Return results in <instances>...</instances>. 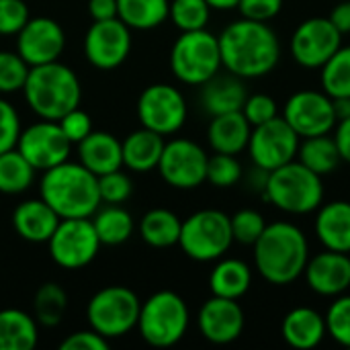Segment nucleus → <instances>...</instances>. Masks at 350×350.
I'll use <instances>...</instances> for the list:
<instances>
[{
    "instance_id": "nucleus-38",
    "label": "nucleus",
    "mask_w": 350,
    "mask_h": 350,
    "mask_svg": "<svg viewBox=\"0 0 350 350\" xmlns=\"http://www.w3.org/2000/svg\"><path fill=\"white\" fill-rule=\"evenodd\" d=\"M242 178V164L234 154L215 152L207 160V180L217 189L234 187Z\"/></svg>"
},
{
    "instance_id": "nucleus-40",
    "label": "nucleus",
    "mask_w": 350,
    "mask_h": 350,
    "mask_svg": "<svg viewBox=\"0 0 350 350\" xmlns=\"http://www.w3.org/2000/svg\"><path fill=\"white\" fill-rule=\"evenodd\" d=\"M230 224L234 242H240L244 246H254V242L262 236L267 228L265 217L254 209H240L230 217Z\"/></svg>"
},
{
    "instance_id": "nucleus-53",
    "label": "nucleus",
    "mask_w": 350,
    "mask_h": 350,
    "mask_svg": "<svg viewBox=\"0 0 350 350\" xmlns=\"http://www.w3.org/2000/svg\"><path fill=\"white\" fill-rule=\"evenodd\" d=\"M240 0H207V4L215 10H232L238 6Z\"/></svg>"
},
{
    "instance_id": "nucleus-32",
    "label": "nucleus",
    "mask_w": 350,
    "mask_h": 350,
    "mask_svg": "<svg viewBox=\"0 0 350 350\" xmlns=\"http://www.w3.org/2000/svg\"><path fill=\"white\" fill-rule=\"evenodd\" d=\"M168 0H117V18L129 29L150 31L168 18Z\"/></svg>"
},
{
    "instance_id": "nucleus-25",
    "label": "nucleus",
    "mask_w": 350,
    "mask_h": 350,
    "mask_svg": "<svg viewBox=\"0 0 350 350\" xmlns=\"http://www.w3.org/2000/svg\"><path fill=\"white\" fill-rule=\"evenodd\" d=\"M316 236L326 250L350 254V203L332 201L318 207Z\"/></svg>"
},
{
    "instance_id": "nucleus-44",
    "label": "nucleus",
    "mask_w": 350,
    "mask_h": 350,
    "mask_svg": "<svg viewBox=\"0 0 350 350\" xmlns=\"http://www.w3.org/2000/svg\"><path fill=\"white\" fill-rule=\"evenodd\" d=\"M29 18L23 0H0V35H16Z\"/></svg>"
},
{
    "instance_id": "nucleus-47",
    "label": "nucleus",
    "mask_w": 350,
    "mask_h": 350,
    "mask_svg": "<svg viewBox=\"0 0 350 350\" xmlns=\"http://www.w3.org/2000/svg\"><path fill=\"white\" fill-rule=\"evenodd\" d=\"M236 8H240L244 18L269 23L281 12L283 0H240Z\"/></svg>"
},
{
    "instance_id": "nucleus-34",
    "label": "nucleus",
    "mask_w": 350,
    "mask_h": 350,
    "mask_svg": "<svg viewBox=\"0 0 350 350\" xmlns=\"http://www.w3.org/2000/svg\"><path fill=\"white\" fill-rule=\"evenodd\" d=\"M33 178H35V168L16 148L0 154V193L4 195L25 193L33 185Z\"/></svg>"
},
{
    "instance_id": "nucleus-46",
    "label": "nucleus",
    "mask_w": 350,
    "mask_h": 350,
    "mask_svg": "<svg viewBox=\"0 0 350 350\" xmlns=\"http://www.w3.org/2000/svg\"><path fill=\"white\" fill-rule=\"evenodd\" d=\"M57 123L72 144H80L92 131V121H90L88 113L80 111L78 107L72 109L70 113H66Z\"/></svg>"
},
{
    "instance_id": "nucleus-10",
    "label": "nucleus",
    "mask_w": 350,
    "mask_h": 350,
    "mask_svg": "<svg viewBox=\"0 0 350 350\" xmlns=\"http://www.w3.org/2000/svg\"><path fill=\"white\" fill-rule=\"evenodd\" d=\"M47 244L53 262L68 271L88 267L100 248V240L90 217L62 219Z\"/></svg>"
},
{
    "instance_id": "nucleus-28",
    "label": "nucleus",
    "mask_w": 350,
    "mask_h": 350,
    "mask_svg": "<svg viewBox=\"0 0 350 350\" xmlns=\"http://www.w3.org/2000/svg\"><path fill=\"white\" fill-rule=\"evenodd\" d=\"M37 320L23 310H0V350H31L37 347Z\"/></svg>"
},
{
    "instance_id": "nucleus-4",
    "label": "nucleus",
    "mask_w": 350,
    "mask_h": 350,
    "mask_svg": "<svg viewBox=\"0 0 350 350\" xmlns=\"http://www.w3.org/2000/svg\"><path fill=\"white\" fill-rule=\"evenodd\" d=\"M29 109L47 121H59L66 113L76 109L82 98V86L76 72L64 64L49 62L33 66L23 86Z\"/></svg>"
},
{
    "instance_id": "nucleus-41",
    "label": "nucleus",
    "mask_w": 350,
    "mask_h": 350,
    "mask_svg": "<svg viewBox=\"0 0 350 350\" xmlns=\"http://www.w3.org/2000/svg\"><path fill=\"white\" fill-rule=\"evenodd\" d=\"M326 332L342 347L350 349V295H338L336 301L328 308Z\"/></svg>"
},
{
    "instance_id": "nucleus-33",
    "label": "nucleus",
    "mask_w": 350,
    "mask_h": 350,
    "mask_svg": "<svg viewBox=\"0 0 350 350\" xmlns=\"http://www.w3.org/2000/svg\"><path fill=\"white\" fill-rule=\"evenodd\" d=\"M92 224L100 244L105 246H119L127 242L133 234V217L127 209L119 205H109L105 209H96L92 215Z\"/></svg>"
},
{
    "instance_id": "nucleus-18",
    "label": "nucleus",
    "mask_w": 350,
    "mask_h": 350,
    "mask_svg": "<svg viewBox=\"0 0 350 350\" xmlns=\"http://www.w3.org/2000/svg\"><path fill=\"white\" fill-rule=\"evenodd\" d=\"M66 49L62 25L49 16H33L16 33V53L33 68L57 62Z\"/></svg>"
},
{
    "instance_id": "nucleus-21",
    "label": "nucleus",
    "mask_w": 350,
    "mask_h": 350,
    "mask_svg": "<svg viewBox=\"0 0 350 350\" xmlns=\"http://www.w3.org/2000/svg\"><path fill=\"white\" fill-rule=\"evenodd\" d=\"M62 217L39 197L16 205L12 211V226L16 234L31 244H45L53 236Z\"/></svg>"
},
{
    "instance_id": "nucleus-3",
    "label": "nucleus",
    "mask_w": 350,
    "mask_h": 350,
    "mask_svg": "<svg viewBox=\"0 0 350 350\" xmlns=\"http://www.w3.org/2000/svg\"><path fill=\"white\" fill-rule=\"evenodd\" d=\"M41 199L62 217H92L98 209V176L80 162H62L45 170L41 178Z\"/></svg>"
},
{
    "instance_id": "nucleus-6",
    "label": "nucleus",
    "mask_w": 350,
    "mask_h": 350,
    "mask_svg": "<svg viewBox=\"0 0 350 350\" xmlns=\"http://www.w3.org/2000/svg\"><path fill=\"white\" fill-rule=\"evenodd\" d=\"M137 332L154 349H168L189 330V308L174 291H158L139 308Z\"/></svg>"
},
{
    "instance_id": "nucleus-51",
    "label": "nucleus",
    "mask_w": 350,
    "mask_h": 350,
    "mask_svg": "<svg viewBox=\"0 0 350 350\" xmlns=\"http://www.w3.org/2000/svg\"><path fill=\"white\" fill-rule=\"evenodd\" d=\"M334 142H336V146H338L340 158L350 164V117H347V119H342V121L336 123Z\"/></svg>"
},
{
    "instance_id": "nucleus-48",
    "label": "nucleus",
    "mask_w": 350,
    "mask_h": 350,
    "mask_svg": "<svg viewBox=\"0 0 350 350\" xmlns=\"http://www.w3.org/2000/svg\"><path fill=\"white\" fill-rule=\"evenodd\" d=\"M62 350H107L109 349V338L100 336L98 332L90 330H80L70 334L62 345Z\"/></svg>"
},
{
    "instance_id": "nucleus-11",
    "label": "nucleus",
    "mask_w": 350,
    "mask_h": 350,
    "mask_svg": "<svg viewBox=\"0 0 350 350\" xmlns=\"http://www.w3.org/2000/svg\"><path fill=\"white\" fill-rule=\"evenodd\" d=\"M301 137L285 121V117H273L271 121L252 127L248 139V154L254 166L265 170H275L297 158Z\"/></svg>"
},
{
    "instance_id": "nucleus-5",
    "label": "nucleus",
    "mask_w": 350,
    "mask_h": 350,
    "mask_svg": "<svg viewBox=\"0 0 350 350\" xmlns=\"http://www.w3.org/2000/svg\"><path fill=\"white\" fill-rule=\"evenodd\" d=\"M262 197L285 213L304 215L322 205L324 183L299 160H291L269 172Z\"/></svg>"
},
{
    "instance_id": "nucleus-2",
    "label": "nucleus",
    "mask_w": 350,
    "mask_h": 350,
    "mask_svg": "<svg viewBox=\"0 0 350 350\" xmlns=\"http://www.w3.org/2000/svg\"><path fill=\"white\" fill-rule=\"evenodd\" d=\"M310 260V246L304 232L287 221L265 228L254 242V265L260 277L273 285H289L297 281Z\"/></svg>"
},
{
    "instance_id": "nucleus-50",
    "label": "nucleus",
    "mask_w": 350,
    "mask_h": 350,
    "mask_svg": "<svg viewBox=\"0 0 350 350\" xmlns=\"http://www.w3.org/2000/svg\"><path fill=\"white\" fill-rule=\"evenodd\" d=\"M330 23L342 33V35H347L350 33V0H340L334 8H332V12H330Z\"/></svg>"
},
{
    "instance_id": "nucleus-16",
    "label": "nucleus",
    "mask_w": 350,
    "mask_h": 350,
    "mask_svg": "<svg viewBox=\"0 0 350 350\" xmlns=\"http://www.w3.org/2000/svg\"><path fill=\"white\" fill-rule=\"evenodd\" d=\"M283 117L299 137L326 135L338 123L332 96L320 90H299L291 94L285 105Z\"/></svg>"
},
{
    "instance_id": "nucleus-45",
    "label": "nucleus",
    "mask_w": 350,
    "mask_h": 350,
    "mask_svg": "<svg viewBox=\"0 0 350 350\" xmlns=\"http://www.w3.org/2000/svg\"><path fill=\"white\" fill-rule=\"evenodd\" d=\"M242 113L248 119V123L252 127H256V125H262V123L271 121L273 117H277V103L269 94H252V96H246Z\"/></svg>"
},
{
    "instance_id": "nucleus-43",
    "label": "nucleus",
    "mask_w": 350,
    "mask_h": 350,
    "mask_svg": "<svg viewBox=\"0 0 350 350\" xmlns=\"http://www.w3.org/2000/svg\"><path fill=\"white\" fill-rule=\"evenodd\" d=\"M21 131V117L16 109L8 100L0 98V154L16 148Z\"/></svg>"
},
{
    "instance_id": "nucleus-36",
    "label": "nucleus",
    "mask_w": 350,
    "mask_h": 350,
    "mask_svg": "<svg viewBox=\"0 0 350 350\" xmlns=\"http://www.w3.org/2000/svg\"><path fill=\"white\" fill-rule=\"evenodd\" d=\"M322 72V88L328 96L350 98V45L338 47L336 53L320 68Z\"/></svg>"
},
{
    "instance_id": "nucleus-22",
    "label": "nucleus",
    "mask_w": 350,
    "mask_h": 350,
    "mask_svg": "<svg viewBox=\"0 0 350 350\" xmlns=\"http://www.w3.org/2000/svg\"><path fill=\"white\" fill-rule=\"evenodd\" d=\"M78 146V158L84 168L100 176L123 166L121 142L107 131H90Z\"/></svg>"
},
{
    "instance_id": "nucleus-29",
    "label": "nucleus",
    "mask_w": 350,
    "mask_h": 350,
    "mask_svg": "<svg viewBox=\"0 0 350 350\" xmlns=\"http://www.w3.org/2000/svg\"><path fill=\"white\" fill-rule=\"evenodd\" d=\"M250 285H252V271L244 260L238 258H226L217 262L209 275L211 293L217 297L240 299L242 295L248 293Z\"/></svg>"
},
{
    "instance_id": "nucleus-42",
    "label": "nucleus",
    "mask_w": 350,
    "mask_h": 350,
    "mask_svg": "<svg viewBox=\"0 0 350 350\" xmlns=\"http://www.w3.org/2000/svg\"><path fill=\"white\" fill-rule=\"evenodd\" d=\"M131 193H133V183L121 168L98 176L100 201H105L109 205H121L131 197Z\"/></svg>"
},
{
    "instance_id": "nucleus-13",
    "label": "nucleus",
    "mask_w": 350,
    "mask_h": 350,
    "mask_svg": "<svg viewBox=\"0 0 350 350\" xmlns=\"http://www.w3.org/2000/svg\"><path fill=\"white\" fill-rule=\"evenodd\" d=\"M207 160L205 150L191 139H172L164 144L158 172L174 189H197L207 180Z\"/></svg>"
},
{
    "instance_id": "nucleus-15",
    "label": "nucleus",
    "mask_w": 350,
    "mask_h": 350,
    "mask_svg": "<svg viewBox=\"0 0 350 350\" xmlns=\"http://www.w3.org/2000/svg\"><path fill=\"white\" fill-rule=\"evenodd\" d=\"M131 51V29L121 18L94 21L84 37L86 59L98 70L119 68Z\"/></svg>"
},
{
    "instance_id": "nucleus-31",
    "label": "nucleus",
    "mask_w": 350,
    "mask_h": 350,
    "mask_svg": "<svg viewBox=\"0 0 350 350\" xmlns=\"http://www.w3.org/2000/svg\"><path fill=\"white\" fill-rule=\"evenodd\" d=\"M180 226H183V221L178 219L176 213H172L170 209L158 207V209H150L142 217L139 236L152 248H170V246L178 244Z\"/></svg>"
},
{
    "instance_id": "nucleus-20",
    "label": "nucleus",
    "mask_w": 350,
    "mask_h": 350,
    "mask_svg": "<svg viewBox=\"0 0 350 350\" xmlns=\"http://www.w3.org/2000/svg\"><path fill=\"white\" fill-rule=\"evenodd\" d=\"M304 275L314 293L338 297L350 287V254L336 250L320 252L308 260Z\"/></svg>"
},
{
    "instance_id": "nucleus-30",
    "label": "nucleus",
    "mask_w": 350,
    "mask_h": 350,
    "mask_svg": "<svg viewBox=\"0 0 350 350\" xmlns=\"http://www.w3.org/2000/svg\"><path fill=\"white\" fill-rule=\"evenodd\" d=\"M297 160L320 176L332 174L342 162L338 146H336L334 137H330V133L304 137V142H299Z\"/></svg>"
},
{
    "instance_id": "nucleus-49",
    "label": "nucleus",
    "mask_w": 350,
    "mask_h": 350,
    "mask_svg": "<svg viewBox=\"0 0 350 350\" xmlns=\"http://www.w3.org/2000/svg\"><path fill=\"white\" fill-rule=\"evenodd\" d=\"M92 21H107L117 16V0H88Z\"/></svg>"
},
{
    "instance_id": "nucleus-27",
    "label": "nucleus",
    "mask_w": 350,
    "mask_h": 350,
    "mask_svg": "<svg viewBox=\"0 0 350 350\" xmlns=\"http://www.w3.org/2000/svg\"><path fill=\"white\" fill-rule=\"evenodd\" d=\"M164 135L142 127L133 133H129L121 142L123 152V166H127L133 172H150L158 168L162 150H164Z\"/></svg>"
},
{
    "instance_id": "nucleus-14",
    "label": "nucleus",
    "mask_w": 350,
    "mask_h": 350,
    "mask_svg": "<svg viewBox=\"0 0 350 350\" xmlns=\"http://www.w3.org/2000/svg\"><path fill=\"white\" fill-rule=\"evenodd\" d=\"M342 45V33L328 16L304 21L291 37V55L304 68H322Z\"/></svg>"
},
{
    "instance_id": "nucleus-1",
    "label": "nucleus",
    "mask_w": 350,
    "mask_h": 350,
    "mask_svg": "<svg viewBox=\"0 0 350 350\" xmlns=\"http://www.w3.org/2000/svg\"><path fill=\"white\" fill-rule=\"evenodd\" d=\"M219 39L221 66L238 78H260L271 74L281 57L277 33L260 21L240 18L230 23Z\"/></svg>"
},
{
    "instance_id": "nucleus-52",
    "label": "nucleus",
    "mask_w": 350,
    "mask_h": 350,
    "mask_svg": "<svg viewBox=\"0 0 350 350\" xmlns=\"http://www.w3.org/2000/svg\"><path fill=\"white\" fill-rule=\"evenodd\" d=\"M332 105H334V115H336V121H342V119L350 117V98L349 96L332 98Z\"/></svg>"
},
{
    "instance_id": "nucleus-24",
    "label": "nucleus",
    "mask_w": 350,
    "mask_h": 350,
    "mask_svg": "<svg viewBox=\"0 0 350 350\" xmlns=\"http://www.w3.org/2000/svg\"><path fill=\"white\" fill-rule=\"evenodd\" d=\"M250 133H252V125L248 123L244 113L232 111V113H221V115L211 117L207 139L213 152L236 156L248 148Z\"/></svg>"
},
{
    "instance_id": "nucleus-19",
    "label": "nucleus",
    "mask_w": 350,
    "mask_h": 350,
    "mask_svg": "<svg viewBox=\"0 0 350 350\" xmlns=\"http://www.w3.org/2000/svg\"><path fill=\"white\" fill-rule=\"evenodd\" d=\"M197 324L205 340L213 345H230L238 340L244 330V312L238 299L213 295L201 306Z\"/></svg>"
},
{
    "instance_id": "nucleus-8",
    "label": "nucleus",
    "mask_w": 350,
    "mask_h": 350,
    "mask_svg": "<svg viewBox=\"0 0 350 350\" xmlns=\"http://www.w3.org/2000/svg\"><path fill=\"white\" fill-rule=\"evenodd\" d=\"M234 242L230 215L217 209H201L187 217L180 226L178 246L197 262L221 258Z\"/></svg>"
},
{
    "instance_id": "nucleus-9",
    "label": "nucleus",
    "mask_w": 350,
    "mask_h": 350,
    "mask_svg": "<svg viewBox=\"0 0 350 350\" xmlns=\"http://www.w3.org/2000/svg\"><path fill=\"white\" fill-rule=\"evenodd\" d=\"M139 308V297L131 289L111 285L90 297L86 318L94 332L111 340L129 334L137 326Z\"/></svg>"
},
{
    "instance_id": "nucleus-26",
    "label": "nucleus",
    "mask_w": 350,
    "mask_h": 350,
    "mask_svg": "<svg viewBox=\"0 0 350 350\" xmlns=\"http://www.w3.org/2000/svg\"><path fill=\"white\" fill-rule=\"evenodd\" d=\"M246 86L242 78L228 74L219 76V72L203 84L201 90V105L203 109L215 117L221 113H232V111H242L246 103Z\"/></svg>"
},
{
    "instance_id": "nucleus-7",
    "label": "nucleus",
    "mask_w": 350,
    "mask_h": 350,
    "mask_svg": "<svg viewBox=\"0 0 350 350\" xmlns=\"http://www.w3.org/2000/svg\"><path fill=\"white\" fill-rule=\"evenodd\" d=\"M170 70L180 82L203 86L221 70L219 39L207 29L183 31L170 49Z\"/></svg>"
},
{
    "instance_id": "nucleus-12",
    "label": "nucleus",
    "mask_w": 350,
    "mask_h": 350,
    "mask_svg": "<svg viewBox=\"0 0 350 350\" xmlns=\"http://www.w3.org/2000/svg\"><path fill=\"white\" fill-rule=\"evenodd\" d=\"M187 100L183 92L170 84H152L137 98V119L160 135L176 133L187 121Z\"/></svg>"
},
{
    "instance_id": "nucleus-39",
    "label": "nucleus",
    "mask_w": 350,
    "mask_h": 350,
    "mask_svg": "<svg viewBox=\"0 0 350 350\" xmlns=\"http://www.w3.org/2000/svg\"><path fill=\"white\" fill-rule=\"evenodd\" d=\"M31 66L16 51H0V94L23 90Z\"/></svg>"
},
{
    "instance_id": "nucleus-23",
    "label": "nucleus",
    "mask_w": 350,
    "mask_h": 350,
    "mask_svg": "<svg viewBox=\"0 0 350 350\" xmlns=\"http://www.w3.org/2000/svg\"><path fill=\"white\" fill-rule=\"evenodd\" d=\"M281 334H283V340L293 349H316L328 334L326 318L312 308H295L283 318Z\"/></svg>"
},
{
    "instance_id": "nucleus-37",
    "label": "nucleus",
    "mask_w": 350,
    "mask_h": 350,
    "mask_svg": "<svg viewBox=\"0 0 350 350\" xmlns=\"http://www.w3.org/2000/svg\"><path fill=\"white\" fill-rule=\"evenodd\" d=\"M211 6L207 0H172L168 18L180 29V31H199L205 29L209 23Z\"/></svg>"
},
{
    "instance_id": "nucleus-35",
    "label": "nucleus",
    "mask_w": 350,
    "mask_h": 350,
    "mask_svg": "<svg viewBox=\"0 0 350 350\" xmlns=\"http://www.w3.org/2000/svg\"><path fill=\"white\" fill-rule=\"evenodd\" d=\"M68 310V293L57 283H45L33 299V318L45 328H55Z\"/></svg>"
},
{
    "instance_id": "nucleus-17",
    "label": "nucleus",
    "mask_w": 350,
    "mask_h": 350,
    "mask_svg": "<svg viewBox=\"0 0 350 350\" xmlns=\"http://www.w3.org/2000/svg\"><path fill=\"white\" fill-rule=\"evenodd\" d=\"M72 142L66 137L57 121L41 119L21 131L16 150L31 162L35 170H49L70 156Z\"/></svg>"
}]
</instances>
